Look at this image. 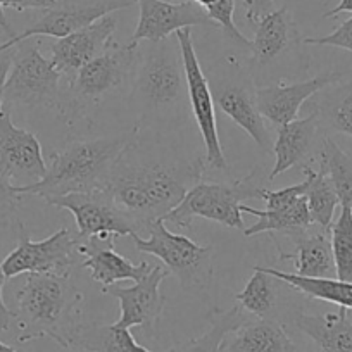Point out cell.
<instances>
[{
    "label": "cell",
    "instance_id": "obj_1",
    "mask_svg": "<svg viewBox=\"0 0 352 352\" xmlns=\"http://www.w3.org/2000/svg\"><path fill=\"white\" fill-rule=\"evenodd\" d=\"M204 171L206 161L202 157L194 162L145 157L135 130L133 140L116 159L99 188L109 194L140 232L145 225L162 219L180 204Z\"/></svg>",
    "mask_w": 352,
    "mask_h": 352
},
{
    "label": "cell",
    "instance_id": "obj_2",
    "mask_svg": "<svg viewBox=\"0 0 352 352\" xmlns=\"http://www.w3.org/2000/svg\"><path fill=\"white\" fill-rule=\"evenodd\" d=\"M130 88V102L138 114L137 131L175 130L187 121L190 102L176 36L147 42L144 49H137Z\"/></svg>",
    "mask_w": 352,
    "mask_h": 352
},
{
    "label": "cell",
    "instance_id": "obj_3",
    "mask_svg": "<svg viewBox=\"0 0 352 352\" xmlns=\"http://www.w3.org/2000/svg\"><path fill=\"white\" fill-rule=\"evenodd\" d=\"M18 340L32 342L49 337L64 349L73 347L81 321L83 294L69 275L28 273L16 292Z\"/></svg>",
    "mask_w": 352,
    "mask_h": 352
},
{
    "label": "cell",
    "instance_id": "obj_4",
    "mask_svg": "<svg viewBox=\"0 0 352 352\" xmlns=\"http://www.w3.org/2000/svg\"><path fill=\"white\" fill-rule=\"evenodd\" d=\"M133 137L135 130L116 137L73 142L50 155V164L42 180L26 187H16V190L19 195H36L49 201L71 192L99 188Z\"/></svg>",
    "mask_w": 352,
    "mask_h": 352
},
{
    "label": "cell",
    "instance_id": "obj_5",
    "mask_svg": "<svg viewBox=\"0 0 352 352\" xmlns=\"http://www.w3.org/2000/svg\"><path fill=\"white\" fill-rule=\"evenodd\" d=\"M270 175L256 166L247 176L235 182H201L192 185L182 202L164 216V221L180 228H190L195 218H204L228 228L243 230L242 204L263 199Z\"/></svg>",
    "mask_w": 352,
    "mask_h": 352
},
{
    "label": "cell",
    "instance_id": "obj_6",
    "mask_svg": "<svg viewBox=\"0 0 352 352\" xmlns=\"http://www.w3.org/2000/svg\"><path fill=\"white\" fill-rule=\"evenodd\" d=\"M138 45L128 42L113 47L81 66L69 80L64 78L63 109L59 116L73 126L78 120L87 118L88 111L102 102L109 94L126 83L133 73Z\"/></svg>",
    "mask_w": 352,
    "mask_h": 352
},
{
    "label": "cell",
    "instance_id": "obj_7",
    "mask_svg": "<svg viewBox=\"0 0 352 352\" xmlns=\"http://www.w3.org/2000/svg\"><path fill=\"white\" fill-rule=\"evenodd\" d=\"M147 232L148 239H142L138 233L131 236L137 249L161 259L185 292H208L214 275L212 247L199 245L188 236L169 232L164 219L152 221Z\"/></svg>",
    "mask_w": 352,
    "mask_h": 352
},
{
    "label": "cell",
    "instance_id": "obj_8",
    "mask_svg": "<svg viewBox=\"0 0 352 352\" xmlns=\"http://www.w3.org/2000/svg\"><path fill=\"white\" fill-rule=\"evenodd\" d=\"M64 74L42 56L35 42H19L12 47V64L6 81L8 106L49 107L60 114Z\"/></svg>",
    "mask_w": 352,
    "mask_h": 352
},
{
    "label": "cell",
    "instance_id": "obj_9",
    "mask_svg": "<svg viewBox=\"0 0 352 352\" xmlns=\"http://www.w3.org/2000/svg\"><path fill=\"white\" fill-rule=\"evenodd\" d=\"M209 80V78H208ZM214 104L219 111L235 124H239L264 152H273L272 135L264 123V118L257 107L256 83L249 71H243L233 57H228L209 80Z\"/></svg>",
    "mask_w": 352,
    "mask_h": 352
},
{
    "label": "cell",
    "instance_id": "obj_10",
    "mask_svg": "<svg viewBox=\"0 0 352 352\" xmlns=\"http://www.w3.org/2000/svg\"><path fill=\"white\" fill-rule=\"evenodd\" d=\"M175 36L178 43H180L182 57H184L190 111L194 114L199 131H201L202 140H204L206 168L228 171V161H226L225 152H223L221 140H219L218 133V123H216L214 97H212L208 76H206L201 63H199L190 28H184L180 32H176Z\"/></svg>",
    "mask_w": 352,
    "mask_h": 352
},
{
    "label": "cell",
    "instance_id": "obj_11",
    "mask_svg": "<svg viewBox=\"0 0 352 352\" xmlns=\"http://www.w3.org/2000/svg\"><path fill=\"white\" fill-rule=\"evenodd\" d=\"M78 245L80 240L74 239L67 228H59L47 239L35 242L30 239L25 225L19 223L18 247L0 263V266L8 280L25 273L69 275L80 257Z\"/></svg>",
    "mask_w": 352,
    "mask_h": 352
},
{
    "label": "cell",
    "instance_id": "obj_12",
    "mask_svg": "<svg viewBox=\"0 0 352 352\" xmlns=\"http://www.w3.org/2000/svg\"><path fill=\"white\" fill-rule=\"evenodd\" d=\"M47 202L54 208L69 211L76 221L78 235L85 240L96 235L133 236L138 233L133 221L114 204L104 188L71 192Z\"/></svg>",
    "mask_w": 352,
    "mask_h": 352
},
{
    "label": "cell",
    "instance_id": "obj_13",
    "mask_svg": "<svg viewBox=\"0 0 352 352\" xmlns=\"http://www.w3.org/2000/svg\"><path fill=\"white\" fill-rule=\"evenodd\" d=\"M137 4V0H59L54 8L45 9L42 16L30 28L9 38L11 45H18L23 40L33 36H54L63 38L92 25L107 14L128 9Z\"/></svg>",
    "mask_w": 352,
    "mask_h": 352
},
{
    "label": "cell",
    "instance_id": "obj_14",
    "mask_svg": "<svg viewBox=\"0 0 352 352\" xmlns=\"http://www.w3.org/2000/svg\"><path fill=\"white\" fill-rule=\"evenodd\" d=\"M47 173L42 145L32 131L12 123L9 111L0 116V175L14 187L40 182Z\"/></svg>",
    "mask_w": 352,
    "mask_h": 352
},
{
    "label": "cell",
    "instance_id": "obj_15",
    "mask_svg": "<svg viewBox=\"0 0 352 352\" xmlns=\"http://www.w3.org/2000/svg\"><path fill=\"white\" fill-rule=\"evenodd\" d=\"M169 272L162 266H152L151 272L133 287L109 285L102 287V292L114 297L120 302L121 316L118 327H142L152 331L157 327L164 311L166 297L161 292V283L168 278Z\"/></svg>",
    "mask_w": 352,
    "mask_h": 352
},
{
    "label": "cell",
    "instance_id": "obj_16",
    "mask_svg": "<svg viewBox=\"0 0 352 352\" xmlns=\"http://www.w3.org/2000/svg\"><path fill=\"white\" fill-rule=\"evenodd\" d=\"M140 16L130 42H159L169 38L176 32L192 26H216L204 8L194 0H184L180 4L168 0H137Z\"/></svg>",
    "mask_w": 352,
    "mask_h": 352
},
{
    "label": "cell",
    "instance_id": "obj_17",
    "mask_svg": "<svg viewBox=\"0 0 352 352\" xmlns=\"http://www.w3.org/2000/svg\"><path fill=\"white\" fill-rule=\"evenodd\" d=\"M116 26V16L107 14L92 25L57 38V42L50 47V60L64 74V78L69 80L81 66L113 47Z\"/></svg>",
    "mask_w": 352,
    "mask_h": 352
},
{
    "label": "cell",
    "instance_id": "obj_18",
    "mask_svg": "<svg viewBox=\"0 0 352 352\" xmlns=\"http://www.w3.org/2000/svg\"><path fill=\"white\" fill-rule=\"evenodd\" d=\"M342 80V73L337 71H324L309 80L297 81V83H276L268 87H257L256 99L257 107L264 120L275 126L290 123L297 120L300 107L306 100L320 94L330 85L338 83Z\"/></svg>",
    "mask_w": 352,
    "mask_h": 352
},
{
    "label": "cell",
    "instance_id": "obj_19",
    "mask_svg": "<svg viewBox=\"0 0 352 352\" xmlns=\"http://www.w3.org/2000/svg\"><path fill=\"white\" fill-rule=\"evenodd\" d=\"M114 240L116 235H96L87 239L85 243L80 242L78 254L83 257L81 266L88 270L94 282L100 283L102 287L116 285L124 280L140 282L154 264H148L147 261L133 264L116 252Z\"/></svg>",
    "mask_w": 352,
    "mask_h": 352
},
{
    "label": "cell",
    "instance_id": "obj_20",
    "mask_svg": "<svg viewBox=\"0 0 352 352\" xmlns=\"http://www.w3.org/2000/svg\"><path fill=\"white\" fill-rule=\"evenodd\" d=\"M323 137V128L314 113L278 126V135L273 145L275 166L270 173V180L292 169L294 166H307L306 161L313 159L314 152L318 154L320 151Z\"/></svg>",
    "mask_w": 352,
    "mask_h": 352
},
{
    "label": "cell",
    "instance_id": "obj_21",
    "mask_svg": "<svg viewBox=\"0 0 352 352\" xmlns=\"http://www.w3.org/2000/svg\"><path fill=\"white\" fill-rule=\"evenodd\" d=\"M309 228L287 232V236L296 247V252L287 254L280 249V245H276L280 259H292L296 263V275L299 276L333 278L337 276V270H335L333 250H331L330 230L320 228L318 232H309Z\"/></svg>",
    "mask_w": 352,
    "mask_h": 352
},
{
    "label": "cell",
    "instance_id": "obj_22",
    "mask_svg": "<svg viewBox=\"0 0 352 352\" xmlns=\"http://www.w3.org/2000/svg\"><path fill=\"white\" fill-rule=\"evenodd\" d=\"M296 349L283 323L273 318L247 320L221 345V352H296Z\"/></svg>",
    "mask_w": 352,
    "mask_h": 352
},
{
    "label": "cell",
    "instance_id": "obj_23",
    "mask_svg": "<svg viewBox=\"0 0 352 352\" xmlns=\"http://www.w3.org/2000/svg\"><path fill=\"white\" fill-rule=\"evenodd\" d=\"M297 42V30L287 8L276 9L257 21L254 40H250L252 64L264 67L282 56L290 43Z\"/></svg>",
    "mask_w": 352,
    "mask_h": 352
},
{
    "label": "cell",
    "instance_id": "obj_24",
    "mask_svg": "<svg viewBox=\"0 0 352 352\" xmlns=\"http://www.w3.org/2000/svg\"><path fill=\"white\" fill-rule=\"evenodd\" d=\"M294 323L323 352H352V314L345 307L337 313H297Z\"/></svg>",
    "mask_w": 352,
    "mask_h": 352
},
{
    "label": "cell",
    "instance_id": "obj_25",
    "mask_svg": "<svg viewBox=\"0 0 352 352\" xmlns=\"http://www.w3.org/2000/svg\"><path fill=\"white\" fill-rule=\"evenodd\" d=\"M313 104L323 131H335L352 137V80L344 85H330L320 94Z\"/></svg>",
    "mask_w": 352,
    "mask_h": 352
},
{
    "label": "cell",
    "instance_id": "obj_26",
    "mask_svg": "<svg viewBox=\"0 0 352 352\" xmlns=\"http://www.w3.org/2000/svg\"><path fill=\"white\" fill-rule=\"evenodd\" d=\"M73 347L87 352H154L138 344L130 328L118 327L116 323H83L78 330ZM164 352H171V349Z\"/></svg>",
    "mask_w": 352,
    "mask_h": 352
},
{
    "label": "cell",
    "instance_id": "obj_27",
    "mask_svg": "<svg viewBox=\"0 0 352 352\" xmlns=\"http://www.w3.org/2000/svg\"><path fill=\"white\" fill-rule=\"evenodd\" d=\"M242 212L256 216L254 225L243 228V235L254 236L264 232H290V230L309 228L313 225L306 197H300L296 204L283 209H254L249 204H242Z\"/></svg>",
    "mask_w": 352,
    "mask_h": 352
},
{
    "label": "cell",
    "instance_id": "obj_28",
    "mask_svg": "<svg viewBox=\"0 0 352 352\" xmlns=\"http://www.w3.org/2000/svg\"><path fill=\"white\" fill-rule=\"evenodd\" d=\"M261 268L311 299L324 300V302L352 311V282H342L338 278H307L296 273L280 272L270 266H261Z\"/></svg>",
    "mask_w": 352,
    "mask_h": 352
},
{
    "label": "cell",
    "instance_id": "obj_29",
    "mask_svg": "<svg viewBox=\"0 0 352 352\" xmlns=\"http://www.w3.org/2000/svg\"><path fill=\"white\" fill-rule=\"evenodd\" d=\"M302 169L307 178V190L304 197L309 208L311 219L320 228L330 230L335 211L340 206L333 182L323 168L313 169L311 166H304Z\"/></svg>",
    "mask_w": 352,
    "mask_h": 352
},
{
    "label": "cell",
    "instance_id": "obj_30",
    "mask_svg": "<svg viewBox=\"0 0 352 352\" xmlns=\"http://www.w3.org/2000/svg\"><path fill=\"white\" fill-rule=\"evenodd\" d=\"M280 283L282 280L264 272L261 266H254V275L250 276L243 290L235 294V299L243 311L256 318H272L278 306Z\"/></svg>",
    "mask_w": 352,
    "mask_h": 352
},
{
    "label": "cell",
    "instance_id": "obj_31",
    "mask_svg": "<svg viewBox=\"0 0 352 352\" xmlns=\"http://www.w3.org/2000/svg\"><path fill=\"white\" fill-rule=\"evenodd\" d=\"M242 311L240 306H233L232 309L226 311L212 307L208 314L209 330L201 337L192 338L171 349V352H221L225 338L247 321Z\"/></svg>",
    "mask_w": 352,
    "mask_h": 352
},
{
    "label": "cell",
    "instance_id": "obj_32",
    "mask_svg": "<svg viewBox=\"0 0 352 352\" xmlns=\"http://www.w3.org/2000/svg\"><path fill=\"white\" fill-rule=\"evenodd\" d=\"M318 162L331 178L340 204L352 209V155L342 151L330 135L324 133L318 151Z\"/></svg>",
    "mask_w": 352,
    "mask_h": 352
},
{
    "label": "cell",
    "instance_id": "obj_33",
    "mask_svg": "<svg viewBox=\"0 0 352 352\" xmlns=\"http://www.w3.org/2000/svg\"><path fill=\"white\" fill-rule=\"evenodd\" d=\"M331 250H333L337 278L352 282V209L340 204V216L330 226Z\"/></svg>",
    "mask_w": 352,
    "mask_h": 352
},
{
    "label": "cell",
    "instance_id": "obj_34",
    "mask_svg": "<svg viewBox=\"0 0 352 352\" xmlns=\"http://www.w3.org/2000/svg\"><path fill=\"white\" fill-rule=\"evenodd\" d=\"M208 16L216 26L221 28V32L232 40V43L242 47V49H250V40H247L242 35L239 28H236L235 21H233V12H235V0H214L208 9H206Z\"/></svg>",
    "mask_w": 352,
    "mask_h": 352
},
{
    "label": "cell",
    "instance_id": "obj_35",
    "mask_svg": "<svg viewBox=\"0 0 352 352\" xmlns=\"http://www.w3.org/2000/svg\"><path fill=\"white\" fill-rule=\"evenodd\" d=\"M21 197L14 185L0 175V226H9L18 219Z\"/></svg>",
    "mask_w": 352,
    "mask_h": 352
},
{
    "label": "cell",
    "instance_id": "obj_36",
    "mask_svg": "<svg viewBox=\"0 0 352 352\" xmlns=\"http://www.w3.org/2000/svg\"><path fill=\"white\" fill-rule=\"evenodd\" d=\"M307 190V178L300 184L280 188V190H264L263 201L266 202V209H283L296 204L300 197H304Z\"/></svg>",
    "mask_w": 352,
    "mask_h": 352
},
{
    "label": "cell",
    "instance_id": "obj_37",
    "mask_svg": "<svg viewBox=\"0 0 352 352\" xmlns=\"http://www.w3.org/2000/svg\"><path fill=\"white\" fill-rule=\"evenodd\" d=\"M302 43L306 45H327V47H337V49H344L352 52V18L342 23L335 32L324 36H311V38H304Z\"/></svg>",
    "mask_w": 352,
    "mask_h": 352
},
{
    "label": "cell",
    "instance_id": "obj_38",
    "mask_svg": "<svg viewBox=\"0 0 352 352\" xmlns=\"http://www.w3.org/2000/svg\"><path fill=\"white\" fill-rule=\"evenodd\" d=\"M275 0H243V9H245V18L250 23H257L261 18L273 11Z\"/></svg>",
    "mask_w": 352,
    "mask_h": 352
},
{
    "label": "cell",
    "instance_id": "obj_39",
    "mask_svg": "<svg viewBox=\"0 0 352 352\" xmlns=\"http://www.w3.org/2000/svg\"><path fill=\"white\" fill-rule=\"evenodd\" d=\"M59 0H0L2 8L14 9V11H28V9H38V11H45V9L54 8Z\"/></svg>",
    "mask_w": 352,
    "mask_h": 352
},
{
    "label": "cell",
    "instance_id": "obj_40",
    "mask_svg": "<svg viewBox=\"0 0 352 352\" xmlns=\"http://www.w3.org/2000/svg\"><path fill=\"white\" fill-rule=\"evenodd\" d=\"M12 64V47L0 52V116L4 114V100H6V81H8L9 69Z\"/></svg>",
    "mask_w": 352,
    "mask_h": 352
},
{
    "label": "cell",
    "instance_id": "obj_41",
    "mask_svg": "<svg viewBox=\"0 0 352 352\" xmlns=\"http://www.w3.org/2000/svg\"><path fill=\"white\" fill-rule=\"evenodd\" d=\"M6 275L2 272V266H0V331H6L9 330L11 327V321L14 320L16 314L14 311L9 309L4 302V283H6Z\"/></svg>",
    "mask_w": 352,
    "mask_h": 352
},
{
    "label": "cell",
    "instance_id": "obj_42",
    "mask_svg": "<svg viewBox=\"0 0 352 352\" xmlns=\"http://www.w3.org/2000/svg\"><path fill=\"white\" fill-rule=\"evenodd\" d=\"M342 12H352V0H340L338 6H335L331 11L324 12L323 18H335V16L342 14Z\"/></svg>",
    "mask_w": 352,
    "mask_h": 352
},
{
    "label": "cell",
    "instance_id": "obj_43",
    "mask_svg": "<svg viewBox=\"0 0 352 352\" xmlns=\"http://www.w3.org/2000/svg\"><path fill=\"white\" fill-rule=\"evenodd\" d=\"M0 28L4 30V32L8 33V35L11 36V38H14V36H16L14 30H12L11 23H9L8 16H6V12H4V8H2V4H0Z\"/></svg>",
    "mask_w": 352,
    "mask_h": 352
},
{
    "label": "cell",
    "instance_id": "obj_44",
    "mask_svg": "<svg viewBox=\"0 0 352 352\" xmlns=\"http://www.w3.org/2000/svg\"><path fill=\"white\" fill-rule=\"evenodd\" d=\"M195 4H199L201 6V8H204V9H208L209 6L212 4V2H214V0H194Z\"/></svg>",
    "mask_w": 352,
    "mask_h": 352
},
{
    "label": "cell",
    "instance_id": "obj_45",
    "mask_svg": "<svg viewBox=\"0 0 352 352\" xmlns=\"http://www.w3.org/2000/svg\"><path fill=\"white\" fill-rule=\"evenodd\" d=\"M0 352H18V351H14V349H12L11 345L4 344V342L0 340Z\"/></svg>",
    "mask_w": 352,
    "mask_h": 352
},
{
    "label": "cell",
    "instance_id": "obj_46",
    "mask_svg": "<svg viewBox=\"0 0 352 352\" xmlns=\"http://www.w3.org/2000/svg\"><path fill=\"white\" fill-rule=\"evenodd\" d=\"M8 49H11L9 42H6V43H2V45H0V52H4V50H8Z\"/></svg>",
    "mask_w": 352,
    "mask_h": 352
},
{
    "label": "cell",
    "instance_id": "obj_47",
    "mask_svg": "<svg viewBox=\"0 0 352 352\" xmlns=\"http://www.w3.org/2000/svg\"><path fill=\"white\" fill-rule=\"evenodd\" d=\"M314 352H323V351H320V349H316V351H314Z\"/></svg>",
    "mask_w": 352,
    "mask_h": 352
}]
</instances>
